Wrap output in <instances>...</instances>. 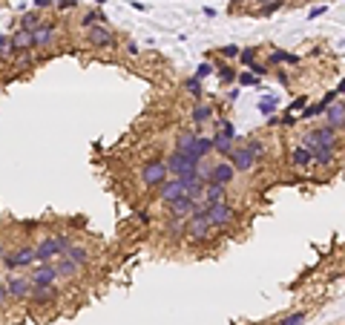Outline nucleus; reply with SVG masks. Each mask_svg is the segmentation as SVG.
<instances>
[{"mask_svg":"<svg viewBox=\"0 0 345 325\" xmlns=\"http://www.w3.org/2000/svg\"><path fill=\"white\" fill-rule=\"evenodd\" d=\"M75 242L69 233H58V236H46L40 245H35V256H38V265H46L55 256H66V251L72 248Z\"/></svg>","mask_w":345,"mask_h":325,"instance_id":"1","label":"nucleus"},{"mask_svg":"<svg viewBox=\"0 0 345 325\" xmlns=\"http://www.w3.org/2000/svg\"><path fill=\"white\" fill-rule=\"evenodd\" d=\"M210 230H213V224H210V219H207V205L198 202V207L193 210V216L184 222V233L190 236L193 245H201V242L210 236Z\"/></svg>","mask_w":345,"mask_h":325,"instance_id":"2","label":"nucleus"},{"mask_svg":"<svg viewBox=\"0 0 345 325\" xmlns=\"http://www.w3.org/2000/svg\"><path fill=\"white\" fill-rule=\"evenodd\" d=\"M167 179H170L167 161H161V158H150V161H144V167H141V184H144V187L158 190Z\"/></svg>","mask_w":345,"mask_h":325,"instance_id":"3","label":"nucleus"},{"mask_svg":"<svg viewBox=\"0 0 345 325\" xmlns=\"http://www.w3.org/2000/svg\"><path fill=\"white\" fill-rule=\"evenodd\" d=\"M167 167L173 173V179H184V176H190V173H198L201 161H198L196 155H187V153L173 150V153L167 155Z\"/></svg>","mask_w":345,"mask_h":325,"instance_id":"4","label":"nucleus"},{"mask_svg":"<svg viewBox=\"0 0 345 325\" xmlns=\"http://www.w3.org/2000/svg\"><path fill=\"white\" fill-rule=\"evenodd\" d=\"M207 219L213 224V230H225L236 222V207L230 202H219V205H207Z\"/></svg>","mask_w":345,"mask_h":325,"instance_id":"5","label":"nucleus"},{"mask_svg":"<svg viewBox=\"0 0 345 325\" xmlns=\"http://www.w3.org/2000/svg\"><path fill=\"white\" fill-rule=\"evenodd\" d=\"M35 262H38V256H35L32 245H23V248H17V251H12V253H6V256H3V265H6L9 271L29 268V265H35Z\"/></svg>","mask_w":345,"mask_h":325,"instance_id":"6","label":"nucleus"},{"mask_svg":"<svg viewBox=\"0 0 345 325\" xmlns=\"http://www.w3.org/2000/svg\"><path fill=\"white\" fill-rule=\"evenodd\" d=\"M86 40H89V46H95V49H110L115 43V35L107 23H95V26L86 29Z\"/></svg>","mask_w":345,"mask_h":325,"instance_id":"7","label":"nucleus"},{"mask_svg":"<svg viewBox=\"0 0 345 325\" xmlns=\"http://www.w3.org/2000/svg\"><path fill=\"white\" fill-rule=\"evenodd\" d=\"M29 279H32L35 288H52L55 279H61V274H58V265L55 262H46V265H38L32 274H29Z\"/></svg>","mask_w":345,"mask_h":325,"instance_id":"8","label":"nucleus"},{"mask_svg":"<svg viewBox=\"0 0 345 325\" xmlns=\"http://www.w3.org/2000/svg\"><path fill=\"white\" fill-rule=\"evenodd\" d=\"M228 161L233 164V170H236V173H250L253 167H256V164H259V161H256V155L250 153L245 144H236V150L230 153Z\"/></svg>","mask_w":345,"mask_h":325,"instance_id":"9","label":"nucleus"},{"mask_svg":"<svg viewBox=\"0 0 345 325\" xmlns=\"http://www.w3.org/2000/svg\"><path fill=\"white\" fill-rule=\"evenodd\" d=\"M196 207H198V202L193 199V196H181V199H176L173 205H167V216H170V219H184V222H187V219L193 216Z\"/></svg>","mask_w":345,"mask_h":325,"instance_id":"10","label":"nucleus"},{"mask_svg":"<svg viewBox=\"0 0 345 325\" xmlns=\"http://www.w3.org/2000/svg\"><path fill=\"white\" fill-rule=\"evenodd\" d=\"M6 288H9V296H12V299H29L32 291H35V285H32L29 276H9V279H6Z\"/></svg>","mask_w":345,"mask_h":325,"instance_id":"11","label":"nucleus"},{"mask_svg":"<svg viewBox=\"0 0 345 325\" xmlns=\"http://www.w3.org/2000/svg\"><path fill=\"white\" fill-rule=\"evenodd\" d=\"M305 138H311V141L322 144V147H334V150H337V144H340V133H337L334 127H328V124L308 130V136H305Z\"/></svg>","mask_w":345,"mask_h":325,"instance_id":"12","label":"nucleus"},{"mask_svg":"<svg viewBox=\"0 0 345 325\" xmlns=\"http://www.w3.org/2000/svg\"><path fill=\"white\" fill-rule=\"evenodd\" d=\"M55 32H58V23H55V20H43V23L35 29V49H52Z\"/></svg>","mask_w":345,"mask_h":325,"instance_id":"13","label":"nucleus"},{"mask_svg":"<svg viewBox=\"0 0 345 325\" xmlns=\"http://www.w3.org/2000/svg\"><path fill=\"white\" fill-rule=\"evenodd\" d=\"M181 196H187V190H184V181H181V179H167L164 184L158 187V199H161L164 205H173V202L181 199Z\"/></svg>","mask_w":345,"mask_h":325,"instance_id":"14","label":"nucleus"},{"mask_svg":"<svg viewBox=\"0 0 345 325\" xmlns=\"http://www.w3.org/2000/svg\"><path fill=\"white\" fill-rule=\"evenodd\" d=\"M236 179V170H233V164H230L228 158L225 161H216L213 170H210V181L207 184H225V187H230V181Z\"/></svg>","mask_w":345,"mask_h":325,"instance_id":"15","label":"nucleus"},{"mask_svg":"<svg viewBox=\"0 0 345 325\" xmlns=\"http://www.w3.org/2000/svg\"><path fill=\"white\" fill-rule=\"evenodd\" d=\"M325 124L334 127L337 133H343V130H345V101H343V98H337V101L325 109Z\"/></svg>","mask_w":345,"mask_h":325,"instance_id":"16","label":"nucleus"},{"mask_svg":"<svg viewBox=\"0 0 345 325\" xmlns=\"http://www.w3.org/2000/svg\"><path fill=\"white\" fill-rule=\"evenodd\" d=\"M12 49H15V55L35 52V32H29V29H20V26H17L15 32H12Z\"/></svg>","mask_w":345,"mask_h":325,"instance_id":"17","label":"nucleus"},{"mask_svg":"<svg viewBox=\"0 0 345 325\" xmlns=\"http://www.w3.org/2000/svg\"><path fill=\"white\" fill-rule=\"evenodd\" d=\"M291 167H294V170H311V167H316L311 150H308L305 144H296L294 150H291Z\"/></svg>","mask_w":345,"mask_h":325,"instance_id":"18","label":"nucleus"},{"mask_svg":"<svg viewBox=\"0 0 345 325\" xmlns=\"http://www.w3.org/2000/svg\"><path fill=\"white\" fill-rule=\"evenodd\" d=\"M184 181V190H187V196H193L196 202H201L204 199V190H207V181L198 176V173H190V176H184L181 179Z\"/></svg>","mask_w":345,"mask_h":325,"instance_id":"19","label":"nucleus"},{"mask_svg":"<svg viewBox=\"0 0 345 325\" xmlns=\"http://www.w3.org/2000/svg\"><path fill=\"white\" fill-rule=\"evenodd\" d=\"M58 288L52 285V288H35L32 296H29V302L32 305H38V308H46V305H52V302H58Z\"/></svg>","mask_w":345,"mask_h":325,"instance_id":"20","label":"nucleus"},{"mask_svg":"<svg viewBox=\"0 0 345 325\" xmlns=\"http://www.w3.org/2000/svg\"><path fill=\"white\" fill-rule=\"evenodd\" d=\"M233 150H236V141L216 130V136H213V153H219V158H230V153H233Z\"/></svg>","mask_w":345,"mask_h":325,"instance_id":"21","label":"nucleus"},{"mask_svg":"<svg viewBox=\"0 0 345 325\" xmlns=\"http://www.w3.org/2000/svg\"><path fill=\"white\" fill-rule=\"evenodd\" d=\"M204 205H219V202H228V187L225 184H207L204 190Z\"/></svg>","mask_w":345,"mask_h":325,"instance_id":"22","label":"nucleus"},{"mask_svg":"<svg viewBox=\"0 0 345 325\" xmlns=\"http://www.w3.org/2000/svg\"><path fill=\"white\" fill-rule=\"evenodd\" d=\"M55 265H58V274H61V276H69V279L81 274V265H78V262H72L69 256H58V262H55Z\"/></svg>","mask_w":345,"mask_h":325,"instance_id":"23","label":"nucleus"},{"mask_svg":"<svg viewBox=\"0 0 345 325\" xmlns=\"http://www.w3.org/2000/svg\"><path fill=\"white\" fill-rule=\"evenodd\" d=\"M40 23H43V20H40V12H38V9H29V12H23V15H20V29L35 32Z\"/></svg>","mask_w":345,"mask_h":325,"instance_id":"24","label":"nucleus"},{"mask_svg":"<svg viewBox=\"0 0 345 325\" xmlns=\"http://www.w3.org/2000/svg\"><path fill=\"white\" fill-rule=\"evenodd\" d=\"M210 118H213V107H210V104H196V107H193V121H196V127L207 124Z\"/></svg>","mask_w":345,"mask_h":325,"instance_id":"25","label":"nucleus"},{"mask_svg":"<svg viewBox=\"0 0 345 325\" xmlns=\"http://www.w3.org/2000/svg\"><path fill=\"white\" fill-rule=\"evenodd\" d=\"M66 256L72 259V262H78L81 268H86V265H89V251H86L83 245H72V248L66 251Z\"/></svg>","mask_w":345,"mask_h":325,"instance_id":"26","label":"nucleus"},{"mask_svg":"<svg viewBox=\"0 0 345 325\" xmlns=\"http://www.w3.org/2000/svg\"><path fill=\"white\" fill-rule=\"evenodd\" d=\"M216 72H219L222 84H233V81H239V72H236L233 67H228L225 61H219V64H216Z\"/></svg>","mask_w":345,"mask_h":325,"instance_id":"27","label":"nucleus"},{"mask_svg":"<svg viewBox=\"0 0 345 325\" xmlns=\"http://www.w3.org/2000/svg\"><path fill=\"white\" fill-rule=\"evenodd\" d=\"M305 320H308V311L299 308V311H291V314H285V317H282L276 325H302Z\"/></svg>","mask_w":345,"mask_h":325,"instance_id":"28","label":"nucleus"},{"mask_svg":"<svg viewBox=\"0 0 345 325\" xmlns=\"http://www.w3.org/2000/svg\"><path fill=\"white\" fill-rule=\"evenodd\" d=\"M268 61H270V64H296L299 58L291 55V52H285V49H273L270 55H268Z\"/></svg>","mask_w":345,"mask_h":325,"instance_id":"29","label":"nucleus"},{"mask_svg":"<svg viewBox=\"0 0 345 325\" xmlns=\"http://www.w3.org/2000/svg\"><path fill=\"white\" fill-rule=\"evenodd\" d=\"M245 147H247V150H250L253 155H256V161H262V158H265V153H268V147H265V141H262V138H247V141H245Z\"/></svg>","mask_w":345,"mask_h":325,"instance_id":"30","label":"nucleus"},{"mask_svg":"<svg viewBox=\"0 0 345 325\" xmlns=\"http://www.w3.org/2000/svg\"><path fill=\"white\" fill-rule=\"evenodd\" d=\"M164 233L167 236H173V239H179L181 233H184V219H167Z\"/></svg>","mask_w":345,"mask_h":325,"instance_id":"31","label":"nucleus"},{"mask_svg":"<svg viewBox=\"0 0 345 325\" xmlns=\"http://www.w3.org/2000/svg\"><path fill=\"white\" fill-rule=\"evenodd\" d=\"M216 130H219V133H225L228 138H233V141H239V136H236V127H233L228 118H219V121H216Z\"/></svg>","mask_w":345,"mask_h":325,"instance_id":"32","label":"nucleus"},{"mask_svg":"<svg viewBox=\"0 0 345 325\" xmlns=\"http://www.w3.org/2000/svg\"><path fill=\"white\" fill-rule=\"evenodd\" d=\"M256 55H259V49H256V46L242 49V55H239V64H242V67H253V64H256Z\"/></svg>","mask_w":345,"mask_h":325,"instance_id":"33","label":"nucleus"},{"mask_svg":"<svg viewBox=\"0 0 345 325\" xmlns=\"http://www.w3.org/2000/svg\"><path fill=\"white\" fill-rule=\"evenodd\" d=\"M184 89H187L193 98H201V95H204V92H201V81H198V78H187V81H184Z\"/></svg>","mask_w":345,"mask_h":325,"instance_id":"34","label":"nucleus"},{"mask_svg":"<svg viewBox=\"0 0 345 325\" xmlns=\"http://www.w3.org/2000/svg\"><path fill=\"white\" fill-rule=\"evenodd\" d=\"M285 3H288V0H273V3H268V6H259V15H262V17H270L273 12H279Z\"/></svg>","mask_w":345,"mask_h":325,"instance_id":"35","label":"nucleus"},{"mask_svg":"<svg viewBox=\"0 0 345 325\" xmlns=\"http://www.w3.org/2000/svg\"><path fill=\"white\" fill-rule=\"evenodd\" d=\"M0 55L3 58H12L15 49H12V35H0Z\"/></svg>","mask_w":345,"mask_h":325,"instance_id":"36","label":"nucleus"},{"mask_svg":"<svg viewBox=\"0 0 345 325\" xmlns=\"http://www.w3.org/2000/svg\"><path fill=\"white\" fill-rule=\"evenodd\" d=\"M219 55H222V61H233V58L239 61V55H242V49L230 43V46H222V49H219Z\"/></svg>","mask_w":345,"mask_h":325,"instance_id":"37","label":"nucleus"},{"mask_svg":"<svg viewBox=\"0 0 345 325\" xmlns=\"http://www.w3.org/2000/svg\"><path fill=\"white\" fill-rule=\"evenodd\" d=\"M259 112H262V115H268V118H270V115H273V112H276V98H268V101H259Z\"/></svg>","mask_w":345,"mask_h":325,"instance_id":"38","label":"nucleus"},{"mask_svg":"<svg viewBox=\"0 0 345 325\" xmlns=\"http://www.w3.org/2000/svg\"><path fill=\"white\" fill-rule=\"evenodd\" d=\"M256 81H259V78H256L253 72H239V81H236V84L239 86H253Z\"/></svg>","mask_w":345,"mask_h":325,"instance_id":"39","label":"nucleus"},{"mask_svg":"<svg viewBox=\"0 0 345 325\" xmlns=\"http://www.w3.org/2000/svg\"><path fill=\"white\" fill-rule=\"evenodd\" d=\"M210 75H213V67H210V64H198V67H196V78H198V81H201V78H210Z\"/></svg>","mask_w":345,"mask_h":325,"instance_id":"40","label":"nucleus"},{"mask_svg":"<svg viewBox=\"0 0 345 325\" xmlns=\"http://www.w3.org/2000/svg\"><path fill=\"white\" fill-rule=\"evenodd\" d=\"M337 98H340V95H337V89H331V92H325V95H322V101H319V107H322V109H328L331 104L337 101Z\"/></svg>","mask_w":345,"mask_h":325,"instance_id":"41","label":"nucleus"},{"mask_svg":"<svg viewBox=\"0 0 345 325\" xmlns=\"http://www.w3.org/2000/svg\"><path fill=\"white\" fill-rule=\"evenodd\" d=\"M305 104H308V95H296L294 101H291V107H288V112L291 109H305Z\"/></svg>","mask_w":345,"mask_h":325,"instance_id":"42","label":"nucleus"},{"mask_svg":"<svg viewBox=\"0 0 345 325\" xmlns=\"http://www.w3.org/2000/svg\"><path fill=\"white\" fill-rule=\"evenodd\" d=\"M9 299H12V296H9V288H6V282H0V311L9 305Z\"/></svg>","mask_w":345,"mask_h":325,"instance_id":"43","label":"nucleus"},{"mask_svg":"<svg viewBox=\"0 0 345 325\" xmlns=\"http://www.w3.org/2000/svg\"><path fill=\"white\" fill-rule=\"evenodd\" d=\"M325 15V6H313L311 12H308V17H311V20H316V17H322Z\"/></svg>","mask_w":345,"mask_h":325,"instance_id":"44","label":"nucleus"},{"mask_svg":"<svg viewBox=\"0 0 345 325\" xmlns=\"http://www.w3.org/2000/svg\"><path fill=\"white\" fill-rule=\"evenodd\" d=\"M253 75H256V78H265V72H268V67H262V64H253Z\"/></svg>","mask_w":345,"mask_h":325,"instance_id":"45","label":"nucleus"},{"mask_svg":"<svg viewBox=\"0 0 345 325\" xmlns=\"http://www.w3.org/2000/svg\"><path fill=\"white\" fill-rule=\"evenodd\" d=\"M135 219H138L141 224H150V213H144V210H138V213H135Z\"/></svg>","mask_w":345,"mask_h":325,"instance_id":"46","label":"nucleus"},{"mask_svg":"<svg viewBox=\"0 0 345 325\" xmlns=\"http://www.w3.org/2000/svg\"><path fill=\"white\" fill-rule=\"evenodd\" d=\"M130 6L135 9V12H147V6H144V3H138V0H132Z\"/></svg>","mask_w":345,"mask_h":325,"instance_id":"47","label":"nucleus"},{"mask_svg":"<svg viewBox=\"0 0 345 325\" xmlns=\"http://www.w3.org/2000/svg\"><path fill=\"white\" fill-rule=\"evenodd\" d=\"M35 3V9H46V6H49V0H32Z\"/></svg>","mask_w":345,"mask_h":325,"instance_id":"48","label":"nucleus"},{"mask_svg":"<svg viewBox=\"0 0 345 325\" xmlns=\"http://www.w3.org/2000/svg\"><path fill=\"white\" fill-rule=\"evenodd\" d=\"M334 89H337V95H345V78H343V81H340L337 86H334Z\"/></svg>","mask_w":345,"mask_h":325,"instance_id":"49","label":"nucleus"},{"mask_svg":"<svg viewBox=\"0 0 345 325\" xmlns=\"http://www.w3.org/2000/svg\"><path fill=\"white\" fill-rule=\"evenodd\" d=\"M3 256H6V245L0 242V262H3Z\"/></svg>","mask_w":345,"mask_h":325,"instance_id":"50","label":"nucleus"},{"mask_svg":"<svg viewBox=\"0 0 345 325\" xmlns=\"http://www.w3.org/2000/svg\"><path fill=\"white\" fill-rule=\"evenodd\" d=\"M253 3H259V6H268V3H273V0H253Z\"/></svg>","mask_w":345,"mask_h":325,"instance_id":"51","label":"nucleus"},{"mask_svg":"<svg viewBox=\"0 0 345 325\" xmlns=\"http://www.w3.org/2000/svg\"><path fill=\"white\" fill-rule=\"evenodd\" d=\"M239 3H245V0H233V6H239Z\"/></svg>","mask_w":345,"mask_h":325,"instance_id":"52","label":"nucleus"},{"mask_svg":"<svg viewBox=\"0 0 345 325\" xmlns=\"http://www.w3.org/2000/svg\"><path fill=\"white\" fill-rule=\"evenodd\" d=\"M0 61H3V55H0Z\"/></svg>","mask_w":345,"mask_h":325,"instance_id":"53","label":"nucleus"}]
</instances>
